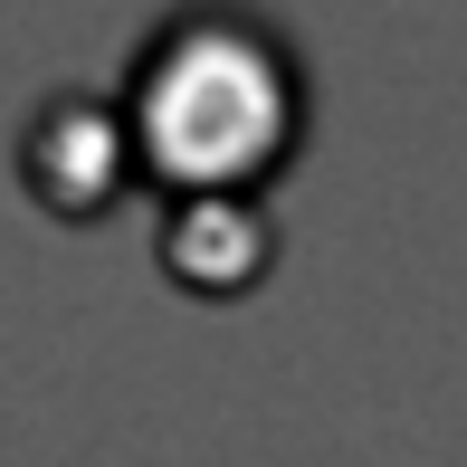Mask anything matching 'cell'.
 Masks as SVG:
<instances>
[{"label":"cell","mask_w":467,"mask_h":467,"mask_svg":"<svg viewBox=\"0 0 467 467\" xmlns=\"http://www.w3.org/2000/svg\"><path fill=\"white\" fill-rule=\"evenodd\" d=\"M296 67L286 48L239 10H191L153 38L124 105V143L182 182V201H239L296 143Z\"/></svg>","instance_id":"obj_1"}]
</instances>
